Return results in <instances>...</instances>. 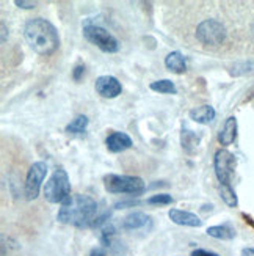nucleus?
<instances>
[{"label": "nucleus", "mask_w": 254, "mask_h": 256, "mask_svg": "<svg viewBox=\"0 0 254 256\" xmlns=\"http://www.w3.org/2000/svg\"><path fill=\"white\" fill-rule=\"evenodd\" d=\"M97 214V203L88 195H71L58 210L57 218L64 225L72 226H88L93 224V220Z\"/></svg>", "instance_id": "nucleus-1"}, {"label": "nucleus", "mask_w": 254, "mask_h": 256, "mask_svg": "<svg viewBox=\"0 0 254 256\" xmlns=\"http://www.w3.org/2000/svg\"><path fill=\"white\" fill-rule=\"evenodd\" d=\"M24 36L28 46L38 55H44V57L52 55L58 49L60 44L57 30L49 20L42 18H35L27 22L24 28Z\"/></svg>", "instance_id": "nucleus-2"}, {"label": "nucleus", "mask_w": 254, "mask_h": 256, "mask_svg": "<svg viewBox=\"0 0 254 256\" xmlns=\"http://www.w3.org/2000/svg\"><path fill=\"white\" fill-rule=\"evenodd\" d=\"M44 196L49 203H64L71 196V182L68 173L57 168L44 187Z\"/></svg>", "instance_id": "nucleus-3"}, {"label": "nucleus", "mask_w": 254, "mask_h": 256, "mask_svg": "<svg viewBox=\"0 0 254 256\" xmlns=\"http://www.w3.org/2000/svg\"><path fill=\"white\" fill-rule=\"evenodd\" d=\"M83 36L86 41H90L94 46H97L105 54H115L119 50V42L118 40L107 32L104 27L93 24L91 20H85L83 24Z\"/></svg>", "instance_id": "nucleus-4"}, {"label": "nucleus", "mask_w": 254, "mask_h": 256, "mask_svg": "<svg viewBox=\"0 0 254 256\" xmlns=\"http://www.w3.org/2000/svg\"><path fill=\"white\" fill-rule=\"evenodd\" d=\"M104 186L110 194H129L140 195L145 192V182L138 176L126 174H107L104 178Z\"/></svg>", "instance_id": "nucleus-5"}, {"label": "nucleus", "mask_w": 254, "mask_h": 256, "mask_svg": "<svg viewBox=\"0 0 254 256\" xmlns=\"http://www.w3.org/2000/svg\"><path fill=\"white\" fill-rule=\"evenodd\" d=\"M196 38L203 44L218 46L226 38V28L217 19H206L196 27Z\"/></svg>", "instance_id": "nucleus-6"}, {"label": "nucleus", "mask_w": 254, "mask_h": 256, "mask_svg": "<svg viewBox=\"0 0 254 256\" xmlns=\"http://www.w3.org/2000/svg\"><path fill=\"white\" fill-rule=\"evenodd\" d=\"M214 168L217 180L220 181V186H231V178L234 174L236 168V158L233 152H229L228 150H218L215 152L214 159Z\"/></svg>", "instance_id": "nucleus-7"}, {"label": "nucleus", "mask_w": 254, "mask_h": 256, "mask_svg": "<svg viewBox=\"0 0 254 256\" xmlns=\"http://www.w3.org/2000/svg\"><path fill=\"white\" fill-rule=\"evenodd\" d=\"M46 174H47V165L44 162H36L30 166L25 180V188H24V195L27 200H35L38 196L41 184Z\"/></svg>", "instance_id": "nucleus-8"}, {"label": "nucleus", "mask_w": 254, "mask_h": 256, "mask_svg": "<svg viewBox=\"0 0 254 256\" xmlns=\"http://www.w3.org/2000/svg\"><path fill=\"white\" fill-rule=\"evenodd\" d=\"M96 92L102 98L113 99V98L121 94V92H123V86H121V82L116 79V77H113V76H101V77H97V80H96Z\"/></svg>", "instance_id": "nucleus-9"}, {"label": "nucleus", "mask_w": 254, "mask_h": 256, "mask_svg": "<svg viewBox=\"0 0 254 256\" xmlns=\"http://www.w3.org/2000/svg\"><path fill=\"white\" fill-rule=\"evenodd\" d=\"M168 217L171 218V222H174L176 225H181V226L198 228V226L203 225V220L196 214L187 212V210H181V209H171L168 212Z\"/></svg>", "instance_id": "nucleus-10"}, {"label": "nucleus", "mask_w": 254, "mask_h": 256, "mask_svg": "<svg viewBox=\"0 0 254 256\" xmlns=\"http://www.w3.org/2000/svg\"><path fill=\"white\" fill-rule=\"evenodd\" d=\"M105 144L110 152H123L132 146V138L124 132H113L107 137Z\"/></svg>", "instance_id": "nucleus-11"}, {"label": "nucleus", "mask_w": 254, "mask_h": 256, "mask_svg": "<svg viewBox=\"0 0 254 256\" xmlns=\"http://www.w3.org/2000/svg\"><path fill=\"white\" fill-rule=\"evenodd\" d=\"M237 137V118L236 116H229L223 128L218 132V142L222 144H231Z\"/></svg>", "instance_id": "nucleus-12"}, {"label": "nucleus", "mask_w": 254, "mask_h": 256, "mask_svg": "<svg viewBox=\"0 0 254 256\" xmlns=\"http://www.w3.org/2000/svg\"><path fill=\"white\" fill-rule=\"evenodd\" d=\"M149 225H151V218L146 214H143V212H132L123 222V226L126 230H129V231L145 230Z\"/></svg>", "instance_id": "nucleus-13"}, {"label": "nucleus", "mask_w": 254, "mask_h": 256, "mask_svg": "<svg viewBox=\"0 0 254 256\" xmlns=\"http://www.w3.org/2000/svg\"><path fill=\"white\" fill-rule=\"evenodd\" d=\"M190 118L200 124H209L215 118V108L211 106H201L190 110Z\"/></svg>", "instance_id": "nucleus-14"}, {"label": "nucleus", "mask_w": 254, "mask_h": 256, "mask_svg": "<svg viewBox=\"0 0 254 256\" xmlns=\"http://www.w3.org/2000/svg\"><path fill=\"white\" fill-rule=\"evenodd\" d=\"M165 66H167L170 71L176 72V74H182L187 70L185 58L182 57V54L178 52V50L170 52L167 55V58H165Z\"/></svg>", "instance_id": "nucleus-15"}, {"label": "nucleus", "mask_w": 254, "mask_h": 256, "mask_svg": "<svg viewBox=\"0 0 254 256\" xmlns=\"http://www.w3.org/2000/svg\"><path fill=\"white\" fill-rule=\"evenodd\" d=\"M207 234L215 239H222V240H231L236 238V231L228 226V225H218V226H211L207 228Z\"/></svg>", "instance_id": "nucleus-16"}, {"label": "nucleus", "mask_w": 254, "mask_h": 256, "mask_svg": "<svg viewBox=\"0 0 254 256\" xmlns=\"http://www.w3.org/2000/svg\"><path fill=\"white\" fill-rule=\"evenodd\" d=\"M200 136H196L193 130H189V129H184L182 134H181V143H182V148L187 151V152H193L198 144H200Z\"/></svg>", "instance_id": "nucleus-17"}, {"label": "nucleus", "mask_w": 254, "mask_h": 256, "mask_svg": "<svg viewBox=\"0 0 254 256\" xmlns=\"http://www.w3.org/2000/svg\"><path fill=\"white\" fill-rule=\"evenodd\" d=\"M88 123H90V121H88V118L85 115H79V116H75L68 126H66V132H69V134H82L88 128Z\"/></svg>", "instance_id": "nucleus-18"}, {"label": "nucleus", "mask_w": 254, "mask_h": 256, "mask_svg": "<svg viewBox=\"0 0 254 256\" xmlns=\"http://www.w3.org/2000/svg\"><path fill=\"white\" fill-rule=\"evenodd\" d=\"M151 90L154 92H159V93H165V94H176V85L168 80V79H162L157 82H152L151 84Z\"/></svg>", "instance_id": "nucleus-19"}, {"label": "nucleus", "mask_w": 254, "mask_h": 256, "mask_svg": "<svg viewBox=\"0 0 254 256\" xmlns=\"http://www.w3.org/2000/svg\"><path fill=\"white\" fill-rule=\"evenodd\" d=\"M231 74L233 76H248V74H254V60H247V62H240L236 63L231 70Z\"/></svg>", "instance_id": "nucleus-20"}, {"label": "nucleus", "mask_w": 254, "mask_h": 256, "mask_svg": "<svg viewBox=\"0 0 254 256\" xmlns=\"http://www.w3.org/2000/svg\"><path fill=\"white\" fill-rule=\"evenodd\" d=\"M220 195H222L223 202L229 206V208H236L237 206V195L233 190L231 186H220Z\"/></svg>", "instance_id": "nucleus-21"}, {"label": "nucleus", "mask_w": 254, "mask_h": 256, "mask_svg": "<svg viewBox=\"0 0 254 256\" xmlns=\"http://www.w3.org/2000/svg\"><path fill=\"white\" fill-rule=\"evenodd\" d=\"M148 203L149 204H171L173 196L167 195V194H159V195H154V196L148 198Z\"/></svg>", "instance_id": "nucleus-22"}, {"label": "nucleus", "mask_w": 254, "mask_h": 256, "mask_svg": "<svg viewBox=\"0 0 254 256\" xmlns=\"http://www.w3.org/2000/svg\"><path fill=\"white\" fill-rule=\"evenodd\" d=\"M14 5L19 6V8H24V10H31V8H35V6H36L35 2H24V0H16Z\"/></svg>", "instance_id": "nucleus-23"}, {"label": "nucleus", "mask_w": 254, "mask_h": 256, "mask_svg": "<svg viewBox=\"0 0 254 256\" xmlns=\"http://www.w3.org/2000/svg\"><path fill=\"white\" fill-rule=\"evenodd\" d=\"M192 256H220L214 252H209V250H203V248H198L192 253Z\"/></svg>", "instance_id": "nucleus-24"}, {"label": "nucleus", "mask_w": 254, "mask_h": 256, "mask_svg": "<svg viewBox=\"0 0 254 256\" xmlns=\"http://www.w3.org/2000/svg\"><path fill=\"white\" fill-rule=\"evenodd\" d=\"M83 71H85V68H83L82 64L75 66V70H74V72H72V77H74V80H80V76L83 74Z\"/></svg>", "instance_id": "nucleus-25"}, {"label": "nucleus", "mask_w": 254, "mask_h": 256, "mask_svg": "<svg viewBox=\"0 0 254 256\" xmlns=\"http://www.w3.org/2000/svg\"><path fill=\"white\" fill-rule=\"evenodd\" d=\"M90 256H105V254H104V252L101 248H94V250H91Z\"/></svg>", "instance_id": "nucleus-26"}, {"label": "nucleus", "mask_w": 254, "mask_h": 256, "mask_svg": "<svg viewBox=\"0 0 254 256\" xmlns=\"http://www.w3.org/2000/svg\"><path fill=\"white\" fill-rule=\"evenodd\" d=\"M242 256H254V248H245L242 252Z\"/></svg>", "instance_id": "nucleus-27"}, {"label": "nucleus", "mask_w": 254, "mask_h": 256, "mask_svg": "<svg viewBox=\"0 0 254 256\" xmlns=\"http://www.w3.org/2000/svg\"><path fill=\"white\" fill-rule=\"evenodd\" d=\"M6 41V26H5V22H2V42Z\"/></svg>", "instance_id": "nucleus-28"}]
</instances>
